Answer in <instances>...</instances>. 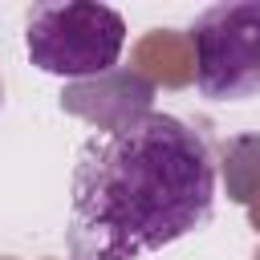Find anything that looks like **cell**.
<instances>
[{"mask_svg":"<svg viewBox=\"0 0 260 260\" xmlns=\"http://www.w3.org/2000/svg\"><path fill=\"white\" fill-rule=\"evenodd\" d=\"M215 183V154L191 122L158 110L122 118L77 150L65 260H138L203 232Z\"/></svg>","mask_w":260,"mask_h":260,"instance_id":"1","label":"cell"},{"mask_svg":"<svg viewBox=\"0 0 260 260\" xmlns=\"http://www.w3.org/2000/svg\"><path fill=\"white\" fill-rule=\"evenodd\" d=\"M195 89L211 102L260 93V0H223L195 16Z\"/></svg>","mask_w":260,"mask_h":260,"instance_id":"3","label":"cell"},{"mask_svg":"<svg viewBox=\"0 0 260 260\" xmlns=\"http://www.w3.org/2000/svg\"><path fill=\"white\" fill-rule=\"evenodd\" d=\"M126 45V20L110 4L65 0L32 4L24 16V53L41 73L53 77H98L110 73Z\"/></svg>","mask_w":260,"mask_h":260,"instance_id":"2","label":"cell"},{"mask_svg":"<svg viewBox=\"0 0 260 260\" xmlns=\"http://www.w3.org/2000/svg\"><path fill=\"white\" fill-rule=\"evenodd\" d=\"M0 102H4V89H0Z\"/></svg>","mask_w":260,"mask_h":260,"instance_id":"4","label":"cell"}]
</instances>
